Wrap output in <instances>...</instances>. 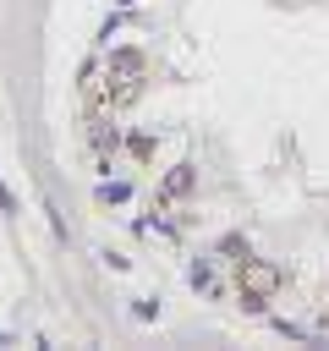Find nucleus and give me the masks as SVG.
Segmentation results:
<instances>
[{
	"instance_id": "2",
	"label": "nucleus",
	"mask_w": 329,
	"mask_h": 351,
	"mask_svg": "<svg viewBox=\"0 0 329 351\" xmlns=\"http://www.w3.org/2000/svg\"><path fill=\"white\" fill-rule=\"evenodd\" d=\"M192 186H197V170H192V165H175V170L159 181V208H175Z\"/></svg>"
},
{
	"instance_id": "5",
	"label": "nucleus",
	"mask_w": 329,
	"mask_h": 351,
	"mask_svg": "<svg viewBox=\"0 0 329 351\" xmlns=\"http://www.w3.org/2000/svg\"><path fill=\"white\" fill-rule=\"evenodd\" d=\"M121 197H126V186H121V181H115V186H99V203H121Z\"/></svg>"
},
{
	"instance_id": "4",
	"label": "nucleus",
	"mask_w": 329,
	"mask_h": 351,
	"mask_svg": "<svg viewBox=\"0 0 329 351\" xmlns=\"http://www.w3.org/2000/svg\"><path fill=\"white\" fill-rule=\"evenodd\" d=\"M219 247H225V252H230V258H236V263H241V258H247V241H241V236H225V241H219Z\"/></svg>"
},
{
	"instance_id": "1",
	"label": "nucleus",
	"mask_w": 329,
	"mask_h": 351,
	"mask_svg": "<svg viewBox=\"0 0 329 351\" xmlns=\"http://www.w3.org/2000/svg\"><path fill=\"white\" fill-rule=\"evenodd\" d=\"M236 285H241V307H247V313H263V302H269L274 285H280V269L263 263V258H241V263H236Z\"/></svg>"
},
{
	"instance_id": "3",
	"label": "nucleus",
	"mask_w": 329,
	"mask_h": 351,
	"mask_svg": "<svg viewBox=\"0 0 329 351\" xmlns=\"http://www.w3.org/2000/svg\"><path fill=\"white\" fill-rule=\"evenodd\" d=\"M154 148H159V137H154V132H132V137H126V154H132L137 165H148V159H154Z\"/></svg>"
}]
</instances>
